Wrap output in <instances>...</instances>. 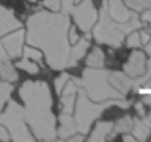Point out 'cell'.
I'll use <instances>...</instances> for the list:
<instances>
[{
    "label": "cell",
    "mask_w": 151,
    "mask_h": 142,
    "mask_svg": "<svg viewBox=\"0 0 151 142\" xmlns=\"http://www.w3.org/2000/svg\"><path fill=\"white\" fill-rule=\"evenodd\" d=\"M69 15L38 10L27 21V43L43 50L53 70L69 67Z\"/></svg>",
    "instance_id": "1"
},
{
    "label": "cell",
    "mask_w": 151,
    "mask_h": 142,
    "mask_svg": "<svg viewBox=\"0 0 151 142\" xmlns=\"http://www.w3.org/2000/svg\"><path fill=\"white\" fill-rule=\"evenodd\" d=\"M19 95L25 103L24 116L25 122L31 126L32 133L38 141L56 139V117L51 113V93L44 81H27Z\"/></svg>",
    "instance_id": "2"
},
{
    "label": "cell",
    "mask_w": 151,
    "mask_h": 142,
    "mask_svg": "<svg viewBox=\"0 0 151 142\" xmlns=\"http://www.w3.org/2000/svg\"><path fill=\"white\" fill-rule=\"evenodd\" d=\"M142 28V22H139L138 16L126 21V22H117L114 21L107 10V1H103L100 10V22L94 28V38L100 44H107L113 48H117L122 46L125 35L129 32Z\"/></svg>",
    "instance_id": "3"
},
{
    "label": "cell",
    "mask_w": 151,
    "mask_h": 142,
    "mask_svg": "<svg viewBox=\"0 0 151 142\" xmlns=\"http://www.w3.org/2000/svg\"><path fill=\"white\" fill-rule=\"evenodd\" d=\"M78 101H76V108H75V125H76V132L81 135H87L90 132V126L94 123V120L101 116L104 110H107L111 105H119L122 108H128L131 105L129 101H125L123 98H110L106 101H100V104H96L90 101L85 91L82 88H78Z\"/></svg>",
    "instance_id": "4"
},
{
    "label": "cell",
    "mask_w": 151,
    "mask_h": 142,
    "mask_svg": "<svg viewBox=\"0 0 151 142\" xmlns=\"http://www.w3.org/2000/svg\"><path fill=\"white\" fill-rule=\"evenodd\" d=\"M109 70L103 67H87L82 73V79L72 78L78 88H82L87 97L96 103L106 101L110 98H125L109 84Z\"/></svg>",
    "instance_id": "5"
},
{
    "label": "cell",
    "mask_w": 151,
    "mask_h": 142,
    "mask_svg": "<svg viewBox=\"0 0 151 142\" xmlns=\"http://www.w3.org/2000/svg\"><path fill=\"white\" fill-rule=\"evenodd\" d=\"M0 125H3L9 133V138L12 141H24L29 142L34 141V138L31 136L28 128H27V122H25V116H24V108L16 103L9 100L7 108L0 114Z\"/></svg>",
    "instance_id": "6"
},
{
    "label": "cell",
    "mask_w": 151,
    "mask_h": 142,
    "mask_svg": "<svg viewBox=\"0 0 151 142\" xmlns=\"http://www.w3.org/2000/svg\"><path fill=\"white\" fill-rule=\"evenodd\" d=\"M69 15H72L75 18L76 25L85 34L90 32V29L94 27V24L99 19V12L94 7L93 0H81V1L75 3Z\"/></svg>",
    "instance_id": "7"
},
{
    "label": "cell",
    "mask_w": 151,
    "mask_h": 142,
    "mask_svg": "<svg viewBox=\"0 0 151 142\" xmlns=\"http://www.w3.org/2000/svg\"><path fill=\"white\" fill-rule=\"evenodd\" d=\"M24 38H25V31L22 28L15 29V32L6 35L0 43L3 48L6 50L7 56L10 59H18L22 54V44H24Z\"/></svg>",
    "instance_id": "8"
},
{
    "label": "cell",
    "mask_w": 151,
    "mask_h": 142,
    "mask_svg": "<svg viewBox=\"0 0 151 142\" xmlns=\"http://www.w3.org/2000/svg\"><path fill=\"white\" fill-rule=\"evenodd\" d=\"M144 72H145V54L139 50H135L125 65V73L131 78H138Z\"/></svg>",
    "instance_id": "9"
},
{
    "label": "cell",
    "mask_w": 151,
    "mask_h": 142,
    "mask_svg": "<svg viewBox=\"0 0 151 142\" xmlns=\"http://www.w3.org/2000/svg\"><path fill=\"white\" fill-rule=\"evenodd\" d=\"M21 27H22V24H21V21H18L15 18L13 10L3 7L0 4V37H3V35H6V34L21 28Z\"/></svg>",
    "instance_id": "10"
},
{
    "label": "cell",
    "mask_w": 151,
    "mask_h": 142,
    "mask_svg": "<svg viewBox=\"0 0 151 142\" xmlns=\"http://www.w3.org/2000/svg\"><path fill=\"white\" fill-rule=\"evenodd\" d=\"M107 10H109V15L117 22H126V21L138 16L137 12L128 10L123 6L122 0H107Z\"/></svg>",
    "instance_id": "11"
},
{
    "label": "cell",
    "mask_w": 151,
    "mask_h": 142,
    "mask_svg": "<svg viewBox=\"0 0 151 142\" xmlns=\"http://www.w3.org/2000/svg\"><path fill=\"white\" fill-rule=\"evenodd\" d=\"M109 84L119 94L125 97L134 85V78H131V76H128L126 73H122V72H110L109 73Z\"/></svg>",
    "instance_id": "12"
},
{
    "label": "cell",
    "mask_w": 151,
    "mask_h": 142,
    "mask_svg": "<svg viewBox=\"0 0 151 142\" xmlns=\"http://www.w3.org/2000/svg\"><path fill=\"white\" fill-rule=\"evenodd\" d=\"M60 128L59 131H56V135H59L60 139H68L69 136L76 133V125H75V119L70 117V114L62 113L60 117Z\"/></svg>",
    "instance_id": "13"
},
{
    "label": "cell",
    "mask_w": 151,
    "mask_h": 142,
    "mask_svg": "<svg viewBox=\"0 0 151 142\" xmlns=\"http://www.w3.org/2000/svg\"><path fill=\"white\" fill-rule=\"evenodd\" d=\"M134 138L138 141H145L151 132V122L148 117L142 116V119H135L132 125Z\"/></svg>",
    "instance_id": "14"
},
{
    "label": "cell",
    "mask_w": 151,
    "mask_h": 142,
    "mask_svg": "<svg viewBox=\"0 0 151 142\" xmlns=\"http://www.w3.org/2000/svg\"><path fill=\"white\" fill-rule=\"evenodd\" d=\"M88 46H90V41H88L87 38H82V40L76 41L73 47H70V54H69V67H75V66H76L78 60L84 57V54H85V51H87Z\"/></svg>",
    "instance_id": "15"
},
{
    "label": "cell",
    "mask_w": 151,
    "mask_h": 142,
    "mask_svg": "<svg viewBox=\"0 0 151 142\" xmlns=\"http://www.w3.org/2000/svg\"><path fill=\"white\" fill-rule=\"evenodd\" d=\"M0 79L6 82H15L18 81V73L10 63V59L0 60Z\"/></svg>",
    "instance_id": "16"
},
{
    "label": "cell",
    "mask_w": 151,
    "mask_h": 142,
    "mask_svg": "<svg viewBox=\"0 0 151 142\" xmlns=\"http://www.w3.org/2000/svg\"><path fill=\"white\" fill-rule=\"evenodd\" d=\"M111 129H113V123H110V122H100V123H97L96 129L93 131V133L90 136V141L91 142L104 141L107 138V135H110Z\"/></svg>",
    "instance_id": "17"
},
{
    "label": "cell",
    "mask_w": 151,
    "mask_h": 142,
    "mask_svg": "<svg viewBox=\"0 0 151 142\" xmlns=\"http://www.w3.org/2000/svg\"><path fill=\"white\" fill-rule=\"evenodd\" d=\"M132 125H134V119L129 117V116H125V117L119 119L114 123V126H113V129L110 132V138H114L117 133H128V132H131L132 131Z\"/></svg>",
    "instance_id": "18"
},
{
    "label": "cell",
    "mask_w": 151,
    "mask_h": 142,
    "mask_svg": "<svg viewBox=\"0 0 151 142\" xmlns=\"http://www.w3.org/2000/svg\"><path fill=\"white\" fill-rule=\"evenodd\" d=\"M87 65H88V67H103V65H104V53L99 47H96L93 50V53L88 56Z\"/></svg>",
    "instance_id": "19"
},
{
    "label": "cell",
    "mask_w": 151,
    "mask_h": 142,
    "mask_svg": "<svg viewBox=\"0 0 151 142\" xmlns=\"http://www.w3.org/2000/svg\"><path fill=\"white\" fill-rule=\"evenodd\" d=\"M12 91H13V87L10 85V82L0 81V111H1L3 105H4V104L9 101Z\"/></svg>",
    "instance_id": "20"
},
{
    "label": "cell",
    "mask_w": 151,
    "mask_h": 142,
    "mask_svg": "<svg viewBox=\"0 0 151 142\" xmlns=\"http://www.w3.org/2000/svg\"><path fill=\"white\" fill-rule=\"evenodd\" d=\"M75 100H76V93L62 95V100H60V103H62V111L66 113V114H70L73 111Z\"/></svg>",
    "instance_id": "21"
},
{
    "label": "cell",
    "mask_w": 151,
    "mask_h": 142,
    "mask_svg": "<svg viewBox=\"0 0 151 142\" xmlns=\"http://www.w3.org/2000/svg\"><path fill=\"white\" fill-rule=\"evenodd\" d=\"M16 66H18L19 69L28 72V73H32V75L38 73V70H40V69H38V65H35L32 60H29V59H27V57H24L22 60H19V62L16 63Z\"/></svg>",
    "instance_id": "22"
},
{
    "label": "cell",
    "mask_w": 151,
    "mask_h": 142,
    "mask_svg": "<svg viewBox=\"0 0 151 142\" xmlns=\"http://www.w3.org/2000/svg\"><path fill=\"white\" fill-rule=\"evenodd\" d=\"M125 3L135 12H144L147 9H151V0H125Z\"/></svg>",
    "instance_id": "23"
},
{
    "label": "cell",
    "mask_w": 151,
    "mask_h": 142,
    "mask_svg": "<svg viewBox=\"0 0 151 142\" xmlns=\"http://www.w3.org/2000/svg\"><path fill=\"white\" fill-rule=\"evenodd\" d=\"M22 54H24L27 59L32 60V62H41V57H43V54H41L38 50H35V48H31V47L22 48Z\"/></svg>",
    "instance_id": "24"
},
{
    "label": "cell",
    "mask_w": 151,
    "mask_h": 142,
    "mask_svg": "<svg viewBox=\"0 0 151 142\" xmlns=\"http://www.w3.org/2000/svg\"><path fill=\"white\" fill-rule=\"evenodd\" d=\"M126 46L131 48H137L141 46V40H139V32L132 31L128 34V40H126Z\"/></svg>",
    "instance_id": "25"
},
{
    "label": "cell",
    "mask_w": 151,
    "mask_h": 142,
    "mask_svg": "<svg viewBox=\"0 0 151 142\" xmlns=\"http://www.w3.org/2000/svg\"><path fill=\"white\" fill-rule=\"evenodd\" d=\"M69 79H70V75H68V73H62V75L54 81V88H56V93H57V94H60V93H62V90H63L65 84H66Z\"/></svg>",
    "instance_id": "26"
},
{
    "label": "cell",
    "mask_w": 151,
    "mask_h": 142,
    "mask_svg": "<svg viewBox=\"0 0 151 142\" xmlns=\"http://www.w3.org/2000/svg\"><path fill=\"white\" fill-rule=\"evenodd\" d=\"M43 4L53 12L60 10V0H43Z\"/></svg>",
    "instance_id": "27"
},
{
    "label": "cell",
    "mask_w": 151,
    "mask_h": 142,
    "mask_svg": "<svg viewBox=\"0 0 151 142\" xmlns=\"http://www.w3.org/2000/svg\"><path fill=\"white\" fill-rule=\"evenodd\" d=\"M68 38H69L70 43H76V41H78V35H76V29H75V27H69Z\"/></svg>",
    "instance_id": "28"
},
{
    "label": "cell",
    "mask_w": 151,
    "mask_h": 142,
    "mask_svg": "<svg viewBox=\"0 0 151 142\" xmlns=\"http://www.w3.org/2000/svg\"><path fill=\"white\" fill-rule=\"evenodd\" d=\"M139 40H141V46H142V44L145 46V44L148 43V40H150V34H148L147 31H141V32H139Z\"/></svg>",
    "instance_id": "29"
},
{
    "label": "cell",
    "mask_w": 151,
    "mask_h": 142,
    "mask_svg": "<svg viewBox=\"0 0 151 142\" xmlns=\"http://www.w3.org/2000/svg\"><path fill=\"white\" fill-rule=\"evenodd\" d=\"M9 139L10 138H9V133H7L6 128L3 125H0V141H9Z\"/></svg>",
    "instance_id": "30"
},
{
    "label": "cell",
    "mask_w": 151,
    "mask_h": 142,
    "mask_svg": "<svg viewBox=\"0 0 151 142\" xmlns=\"http://www.w3.org/2000/svg\"><path fill=\"white\" fill-rule=\"evenodd\" d=\"M135 108H137V111H138V114H139V116H144V114H145L144 103H137V104H135Z\"/></svg>",
    "instance_id": "31"
},
{
    "label": "cell",
    "mask_w": 151,
    "mask_h": 142,
    "mask_svg": "<svg viewBox=\"0 0 151 142\" xmlns=\"http://www.w3.org/2000/svg\"><path fill=\"white\" fill-rule=\"evenodd\" d=\"M142 21H145V22H151V9H148V12H145V10H144Z\"/></svg>",
    "instance_id": "32"
},
{
    "label": "cell",
    "mask_w": 151,
    "mask_h": 142,
    "mask_svg": "<svg viewBox=\"0 0 151 142\" xmlns=\"http://www.w3.org/2000/svg\"><path fill=\"white\" fill-rule=\"evenodd\" d=\"M69 141H72V142H76V141H84V135H79V136H69L68 138Z\"/></svg>",
    "instance_id": "33"
},
{
    "label": "cell",
    "mask_w": 151,
    "mask_h": 142,
    "mask_svg": "<svg viewBox=\"0 0 151 142\" xmlns=\"http://www.w3.org/2000/svg\"><path fill=\"white\" fill-rule=\"evenodd\" d=\"M145 51L151 56V31H150V40H148V43L145 44Z\"/></svg>",
    "instance_id": "34"
},
{
    "label": "cell",
    "mask_w": 151,
    "mask_h": 142,
    "mask_svg": "<svg viewBox=\"0 0 151 142\" xmlns=\"http://www.w3.org/2000/svg\"><path fill=\"white\" fill-rule=\"evenodd\" d=\"M123 141H126V142H132V141H137L134 136H129V135H126L125 133V136H123Z\"/></svg>",
    "instance_id": "35"
},
{
    "label": "cell",
    "mask_w": 151,
    "mask_h": 142,
    "mask_svg": "<svg viewBox=\"0 0 151 142\" xmlns=\"http://www.w3.org/2000/svg\"><path fill=\"white\" fill-rule=\"evenodd\" d=\"M28 1H31V3H35V1H37V0H28Z\"/></svg>",
    "instance_id": "36"
},
{
    "label": "cell",
    "mask_w": 151,
    "mask_h": 142,
    "mask_svg": "<svg viewBox=\"0 0 151 142\" xmlns=\"http://www.w3.org/2000/svg\"><path fill=\"white\" fill-rule=\"evenodd\" d=\"M148 119H150V122H151V113H150V114H148Z\"/></svg>",
    "instance_id": "37"
}]
</instances>
